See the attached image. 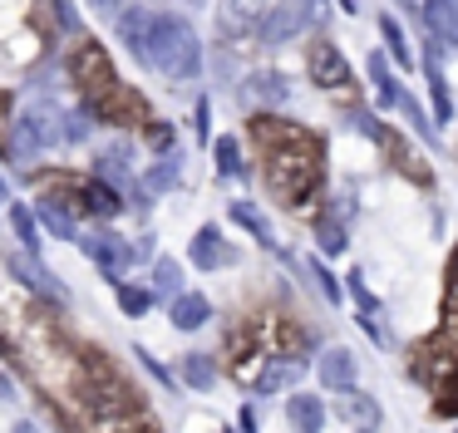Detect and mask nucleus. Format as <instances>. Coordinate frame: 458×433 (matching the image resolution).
Segmentation results:
<instances>
[{
    "instance_id": "33",
    "label": "nucleus",
    "mask_w": 458,
    "mask_h": 433,
    "mask_svg": "<svg viewBox=\"0 0 458 433\" xmlns=\"http://www.w3.org/2000/svg\"><path fill=\"white\" fill-rule=\"evenodd\" d=\"M310 276H316V285H320V295H326V301H330V305H335V301H340V295H345V291H340V281H335V276H330V266H320V261H310Z\"/></svg>"
},
{
    "instance_id": "37",
    "label": "nucleus",
    "mask_w": 458,
    "mask_h": 433,
    "mask_svg": "<svg viewBox=\"0 0 458 433\" xmlns=\"http://www.w3.org/2000/svg\"><path fill=\"white\" fill-rule=\"evenodd\" d=\"M133 354H139V360H143V369H148V374H153V379H163V384H173V374H168V369H163V364H158V360H153V354H148V350H133Z\"/></svg>"
},
{
    "instance_id": "41",
    "label": "nucleus",
    "mask_w": 458,
    "mask_h": 433,
    "mask_svg": "<svg viewBox=\"0 0 458 433\" xmlns=\"http://www.w3.org/2000/svg\"><path fill=\"white\" fill-rule=\"evenodd\" d=\"M188 5H208V0H188Z\"/></svg>"
},
{
    "instance_id": "12",
    "label": "nucleus",
    "mask_w": 458,
    "mask_h": 433,
    "mask_svg": "<svg viewBox=\"0 0 458 433\" xmlns=\"http://www.w3.org/2000/svg\"><path fill=\"white\" fill-rule=\"evenodd\" d=\"M267 0H222V30L227 35H247V30H257L261 20H267Z\"/></svg>"
},
{
    "instance_id": "18",
    "label": "nucleus",
    "mask_w": 458,
    "mask_h": 433,
    "mask_svg": "<svg viewBox=\"0 0 458 433\" xmlns=\"http://www.w3.org/2000/svg\"><path fill=\"white\" fill-rule=\"evenodd\" d=\"M208 315H212V305H208V295H198V291H182L178 301H173V325H178V330H202Z\"/></svg>"
},
{
    "instance_id": "25",
    "label": "nucleus",
    "mask_w": 458,
    "mask_h": 433,
    "mask_svg": "<svg viewBox=\"0 0 458 433\" xmlns=\"http://www.w3.org/2000/svg\"><path fill=\"white\" fill-rule=\"evenodd\" d=\"M296 374H301V360H291V354H276V360L267 364V374L257 379V389H261V394H276L281 384L296 379Z\"/></svg>"
},
{
    "instance_id": "32",
    "label": "nucleus",
    "mask_w": 458,
    "mask_h": 433,
    "mask_svg": "<svg viewBox=\"0 0 458 433\" xmlns=\"http://www.w3.org/2000/svg\"><path fill=\"white\" fill-rule=\"evenodd\" d=\"M148 305H153L148 291H139V285H119V310L123 315H143Z\"/></svg>"
},
{
    "instance_id": "38",
    "label": "nucleus",
    "mask_w": 458,
    "mask_h": 433,
    "mask_svg": "<svg viewBox=\"0 0 458 433\" xmlns=\"http://www.w3.org/2000/svg\"><path fill=\"white\" fill-rule=\"evenodd\" d=\"M94 10H99V15H119V0H89Z\"/></svg>"
},
{
    "instance_id": "26",
    "label": "nucleus",
    "mask_w": 458,
    "mask_h": 433,
    "mask_svg": "<svg viewBox=\"0 0 458 433\" xmlns=\"http://www.w3.org/2000/svg\"><path fill=\"white\" fill-rule=\"evenodd\" d=\"M232 216H237V222L247 226V232L257 236V242L267 246V251H271V246H276V236H271V222H267V216H261V212H257V207H251V202H237V207H232Z\"/></svg>"
},
{
    "instance_id": "15",
    "label": "nucleus",
    "mask_w": 458,
    "mask_h": 433,
    "mask_svg": "<svg viewBox=\"0 0 458 433\" xmlns=\"http://www.w3.org/2000/svg\"><path fill=\"white\" fill-rule=\"evenodd\" d=\"M232 261V246L222 242L217 226H202L198 236H192V266H202V271H212V266H227Z\"/></svg>"
},
{
    "instance_id": "21",
    "label": "nucleus",
    "mask_w": 458,
    "mask_h": 433,
    "mask_svg": "<svg viewBox=\"0 0 458 433\" xmlns=\"http://www.w3.org/2000/svg\"><path fill=\"white\" fill-rule=\"evenodd\" d=\"M178 374H182V379L192 384V389H212V379H217V364H212V354L192 350V354H182Z\"/></svg>"
},
{
    "instance_id": "39",
    "label": "nucleus",
    "mask_w": 458,
    "mask_h": 433,
    "mask_svg": "<svg viewBox=\"0 0 458 433\" xmlns=\"http://www.w3.org/2000/svg\"><path fill=\"white\" fill-rule=\"evenodd\" d=\"M360 5H365V0H340V10H345V15H360Z\"/></svg>"
},
{
    "instance_id": "7",
    "label": "nucleus",
    "mask_w": 458,
    "mask_h": 433,
    "mask_svg": "<svg viewBox=\"0 0 458 433\" xmlns=\"http://www.w3.org/2000/svg\"><path fill=\"white\" fill-rule=\"evenodd\" d=\"M306 64H310V79H316L320 89H350V64L330 39H316V45H310Z\"/></svg>"
},
{
    "instance_id": "42",
    "label": "nucleus",
    "mask_w": 458,
    "mask_h": 433,
    "mask_svg": "<svg viewBox=\"0 0 458 433\" xmlns=\"http://www.w3.org/2000/svg\"><path fill=\"white\" fill-rule=\"evenodd\" d=\"M360 433H369V429H360Z\"/></svg>"
},
{
    "instance_id": "29",
    "label": "nucleus",
    "mask_w": 458,
    "mask_h": 433,
    "mask_svg": "<svg viewBox=\"0 0 458 433\" xmlns=\"http://www.w3.org/2000/svg\"><path fill=\"white\" fill-rule=\"evenodd\" d=\"M153 285H158L163 295H173V301H178V295H182V266L163 256V261L153 266Z\"/></svg>"
},
{
    "instance_id": "14",
    "label": "nucleus",
    "mask_w": 458,
    "mask_h": 433,
    "mask_svg": "<svg viewBox=\"0 0 458 433\" xmlns=\"http://www.w3.org/2000/svg\"><path fill=\"white\" fill-rule=\"evenodd\" d=\"M35 216H40V226H45L50 236H60V242H80V232H74V216H70V207H64L55 192H45V197H40V207H35Z\"/></svg>"
},
{
    "instance_id": "19",
    "label": "nucleus",
    "mask_w": 458,
    "mask_h": 433,
    "mask_svg": "<svg viewBox=\"0 0 458 433\" xmlns=\"http://www.w3.org/2000/svg\"><path fill=\"white\" fill-rule=\"evenodd\" d=\"M419 10H424V25L438 39H458V0H424Z\"/></svg>"
},
{
    "instance_id": "16",
    "label": "nucleus",
    "mask_w": 458,
    "mask_h": 433,
    "mask_svg": "<svg viewBox=\"0 0 458 433\" xmlns=\"http://www.w3.org/2000/svg\"><path fill=\"white\" fill-rule=\"evenodd\" d=\"M94 177L109 187H129V177H133L129 148H104V153H94Z\"/></svg>"
},
{
    "instance_id": "22",
    "label": "nucleus",
    "mask_w": 458,
    "mask_h": 433,
    "mask_svg": "<svg viewBox=\"0 0 458 433\" xmlns=\"http://www.w3.org/2000/svg\"><path fill=\"white\" fill-rule=\"evenodd\" d=\"M379 35H385V49H389V59H394V64L414 69V49H409V39H404V30H399L394 15H379Z\"/></svg>"
},
{
    "instance_id": "35",
    "label": "nucleus",
    "mask_w": 458,
    "mask_h": 433,
    "mask_svg": "<svg viewBox=\"0 0 458 433\" xmlns=\"http://www.w3.org/2000/svg\"><path fill=\"white\" fill-rule=\"evenodd\" d=\"M55 15H60V30H64V35H80V15H74L70 0H55Z\"/></svg>"
},
{
    "instance_id": "6",
    "label": "nucleus",
    "mask_w": 458,
    "mask_h": 433,
    "mask_svg": "<svg viewBox=\"0 0 458 433\" xmlns=\"http://www.w3.org/2000/svg\"><path fill=\"white\" fill-rule=\"evenodd\" d=\"M80 246H84V256H89V261H99V271L109 276V281H123V271H129V261H133V251H129V242H123V236L94 232V236H80Z\"/></svg>"
},
{
    "instance_id": "1",
    "label": "nucleus",
    "mask_w": 458,
    "mask_h": 433,
    "mask_svg": "<svg viewBox=\"0 0 458 433\" xmlns=\"http://www.w3.org/2000/svg\"><path fill=\"white\" fill-rule=\"evenodd\" d=\"M251 138L261 148V173L267 187L286 207H306L320 187V143L310 128L286 123V118H251Z\"/></svg>"
},
{
    "instance_id": "36",
    "label": "nucleus",
    "mask_w": 458,
    "mask_h": 433,
    "mask_svg": "<svg viewBox=\"0 0 458 433\" xmlns=\"http://www.w3.org/2000/svg\"><path fill=\"white\" fill-rule=\"evenodd\" d=\"M64 138H70V143L89 138V118H84V114H64Z\"/></svg>"
},
{
    "instance_id": "4",
    "label": "nucleus",
    "mask_w": 458,
    "mask_h": 433,
    "mask_svg": "<svg viewBox=\"0 0 458 433\" xmlns=\"http://www.w3.org/2000/svg\"><path fill=\"white\" fill-rule=\"evenodd\" d=\"M316 10H320V0H271L267 20L257 25V39L261 45H286V39H296L310 25Z\"/></svg>"
},
{
    "instance_id": "3",
    "label": "nucleus",
    "mask_w": 458,
    "mask_h": 433,
    "mask_svg": "<svg viewBox=\"0 0 458 433\" xmlns=\"http://www.w3.org/2000/svg\"><path fill=\"white\" fill-rule=\"evenodd\" d=\"M64 143V114L55 104H30L21 118H15V153L30 157L45 153V148H60Z\"/></svg>"
},
{
    "instance_id": "13",
    "label": "nucleus",
    "mask_w": 458,
    "mask_h": 433,
    "mask_svg": "<svg viewBox=\"0 0 458 433\" xmlns=\"http://www.w3.org/2000/svg\"><path fill=\"white\" fill-rule=\"evenodd\" d=\"M286 419L296 433H320L326 429V403H320V394H291Z\"/></svg>"
},
{
    "instance_id": "23",
    "label": "nucleus",
    "mask_w": 458,
    "mask_h": 433,
    "mask_svg": "<svg viewBox=\"0 0 458 433\" xmlns=\"http://www.w3.org/2000/svg\"><path fill=\"white\" fill-rule=\"evenodd\" d=\"M428 89H434V118H438V123H448V118H454V98H448L444 74H438V39L428 45Z\"/></svg>"
},
{
    "instance_id": "28",
    "label": "nucleus",
    "mask_w": 458,
    "mask_h": 433,
    "mask_svg": "<svg viewBox=\"0 0 458 433\" xmlns=\"http://www.w3.org/2000/svg\"><path fill=\"white\" fill-rule=\"evenodd\" d=\"M178 173H182V157H178V153H168L148 177H143V187H148V192H168V187L178 183Z\"/></svg>"
},
{
    "instance_id": "5",
    "label": "nucleus",
    "mask_w": 458,
    "mask_h": 433,
    "mask_svg": "<svg viewBox=\"0 0 458 433\" xmlns=\"http://www.w3.org/2000/svg\"><path fill=\"white\" fill-rule=\"evenodd\" d=\"M70 74L80 79V89L89 94V104H99V98L109 94V89H119V84H123V79L114 74L109 55H104V49L94 45V39H84V45L74 49V59H70Z\"/></svg>"
},
{
    "instance_id": "24",
    "label": "nucleus",
    "mask_w": 458,
    "mask_h": 433,
    "mask_svg": "<svg viewBox=\"0 0 458 433\" xmlns=\"http://www.w3.org/2000/svg\"><path fill=\"white\" fill-rule=\"evenodd\" d=\"M369 84H375V94H379V104H399V84H394V74H389V59L385 55H369Z\"/></svg>"
},
{
    "instance_id": "20",
    "label": "nucleus",
    "mask_w": 458,
    "mask_h": 433,
    "mask_svg": "<svg viewBox=\"0 0 458 433\" xmlns=\"http://www.w3.org/2000/svg\"><path fill=\"white\" fill-rule=\"evenodd\" d=\"M247 94L261 98V104H286V98H291V79L276 74V69H261V74L247 79Z\"/></svg>"
},
{
    "instance_id": "30",
    "label": "nucleus",
    "mask_w": 458,
    "mask_h": 433,
    "mask_svg": "<svg viewBox=\"0 0 458 433\" xmlns=\"http://www.w3.org/2000/svg\"><path fill=\"white\" fill-rule=\"evenodd\" d=\"M212 153H217V167L227 177H237L242 173V153H237V138H217V143H212Z\"/></svg>"
},
{
    "instance_id": "27",
    "label": "nucleus",
    "mask_w": 458,
    "mask_h": 433,
    "mask_svg": "<svg viewBox=\"0 0 458 433\" xmlns=\"http://www.w3.org/2000/svg\"><path fill=\"white\" fill-rule=\"evenodd\" d=\"M11 226H15L25 251H40V216H35L30 207H11Z\"/></svg>"
},
{
    "instance_id": "9",
    "label": "nucleus",
    "mask_w": 458,
    "mask_h": 433,
    "mask_svg": "<svg viewBox=\"0 0 458 433\" xmlns=\"http://www.w3.org/2000/svg\"><path fill=\"white\" fill-rule=\"evenodd\" d=\"M365 133H369V138H375V143L389 153V163H394V167H404V173L414 177L419 187H428V167H419V163H414V153L404 148V138H399L394 128H385V123H365Z\"/></svg>"
},
{
    "instance_id": "40",
    "label": "nucleus",
    "mask_w": 458,
    "mask_h": 433,
    "mask_svg": "<svg viewBox=\"0 0 458 433\" xmlns=\"http://www.w3.org/2000/svg\"><path fill=\"white\" fill-rule=\"evenodd\" d=\"M15 433H40V429H35V423H15Z\"/></svg>"
},
{
    "instance_id": "11",
    "label": "nucleus",
    "mask_w": 458,
    "mask_h": 433,
    "mask_svg": "<svg viewBox=\"0 0 458 433\" xmlns=\"http://www.w3.org/2000/svg\"><path fill=\"white\" fill-rule=\"evenodd\" d=\"M335 413L350 419L355 429H375L379 423V403L369 399V394H360L355 384H350V389H335Z\"/></svg>"
},
{
    "instance_id": "10",
    "label": "nucleus",
    "mask_w": 458,
    "mask_h": 433,
    "mask_svg": "<svg viewBox=\"0 0 458 433\" xmlns=\"http://www.w3.org/2000/svg\"><path fill=\"white\" fill-rule=\"evenodd\" d=\"M153 10H143V5H133V10H119V15H114V25H119V39L123 45L133 49V55H148V35H153Z\"/></svg>"
},
{
    "instance_id": "8",
    "label": "nucleus",
    "mask_w": 458,
    "mask_h": 433,
    "mask_svg": "<svg viewBox=\"0 0 458 433\" xmlns=\"http://www.w3.org/2000/svg\"><path fill=\"white\" fill-rule=\"evenodd\" d=\"M11 271H15V281L30 285L35 295H45V301H60V305L70 301V291H64V285L55 281V276L45 271L40 261H35V251H15V256H11Z\"/></svg>"
},
{
    "instance_id": "17",
    "label": "nucleus",
    "mask_w": 458,
    "mask_h": 433,
    "mask_svg": "<svg viewBox=\"0 0 458 433\" xmlns=\"http://www.w3.org/2000/svg\"><path fill=\"white\" fill-rule=\"evenodd\" d=\"M320 384H326L330 394H335V389H350V384H355V354H350V350L320 354Z\"/></svg>"
},
{
    "instance_id": "2",
    "label": "nucleus",
    "mask_w": 458,
    "mask_h": 433,
    "mask_svg": "<svg viewBox=\"0 0 458 433\" xmlns=\"http://www.w3.org/2000/svg\"><path fill=\"white\" fill-rule=\"evenodd\" d=\"M143 64L158 69L163 79H198L202 69V39L198 30L188 25L182 15H158L153 20V35H148V55H143Z\"/></svg>"
},
{
    "instance_id": "34",
    "label": "nucleus",
    "mask_w": 458,
    "mask_h": 433,
    "mask_svg": "<svg viewBox=\"0 0 458 433\" xmlns=\"http://www.w3.org/2000/svg\"><path fill=\"white\" fill-rule=\"evenodd\" d=\"M399 108H404V114H409V123H414V133L434 143V128H428V118H424V114H419V104H414V98L404 94V98H399Z\"/></svg>"
},
{
    "instance_id": "31",
    "label": "nucleus",
    "mask_w": 458,
    "mask_h": 433,
    "mask_svg": "<svg viewBox=\"0 0 458 433\" xmlns=\"http://www.w3.org/2000/svg\"><path fill=\"white\" fill-rule=\"evenodd\" d=\"M316 242H320V251H326V256H340V251H345V226H340V222H320Z\"/></svg>"
}]
</instances>
